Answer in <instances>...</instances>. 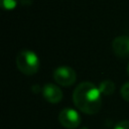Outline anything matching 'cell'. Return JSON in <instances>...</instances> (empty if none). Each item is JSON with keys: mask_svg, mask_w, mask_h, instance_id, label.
<instances>
[{"mask_svg": "<svg viewBox=\"0 0 129 129\" xmlns=\"http://www.w3.org/2000/svg\"><path fill=\"white\" fill-rule=\"evenodd\" d=\"M75 106L83 113L94 115L102 106V94L93 83L83 82L77 86L73 93Z\"/></svg>", "mask_w": 129, "mask_h": 129, "instance_id": "1", "label": "cell"}, {"mask_svg": "<svg viewBox=\"0 0 129 129\" xmlns=\"http://www.w3.org/2000/svg\"><path fill=\"white\" fill-rule=\"evenodd\" d=\"M16 67L18 70L27 76L37 73L40 67V61L37 54L29 49H22L16 55Z\"/></svg>", "mask_w": 129, "mask_h": 129, "instance_id": "2", "label": "cell"}, {"mask_svg": "<svg viewBox=\"0 0 129 129\" xmlns=\"http://www.w3.org/2000/svg\"><path fill=\"white\" fill-rule=\"evenodd\" d=\"M53 79L58 85L63 87H70L75 84L77 80V75L75 70L71 67L61 66L53 71Z\"/></svg>", "mask_w": 129, "mask_h": 129, "instance_id": "3", "label": "cell"}, {"mask_svg": "<svg viewBox=\"0 0 129 129\" xmlns=\"http://www.w3.org/2000/svg\"><path fill=\"white\" fill-rule=\"evenodd\" d=\"M58 121L67 129H76L80 126L82 119L78 111L72 108H64L58 114Z\"/></svg>", "mask_w": 129, "mask_h": 129, "instance_id": "4", "label": "cell"}, {"mask_svg": "<svg viewBox=\"0 0 129 129\" xmlns=\"http://www.w3.org/2000/svg\"><path fill=\"white\" fill-rule=\"evenodd\" d=\"M42 96L48 103L56 104L62 99V91L56 85L46 84L42 88Z\"/></svg>", "mask_w": 129, "mask_h": 129, "instance_id": "5", "label": "cell"}, {"mask_svg": "<svg viewBox=\"0 0 129 129\" xmlns=\"http://www.w3.org/2000/svg\"><path fill=\"white\" fill-rule=\"evenodd\" d=\"M113 52L119 57L129 55V36H117L112 41Z\"/></svg>", "mask_w": 129, "mask_h": 129, "instance_id": "6", "label": "cell"}, {"mask_svg": "<svg viewBox=\"0 0 129 129\" xmlns=\"http://www.w3.org/2000/svg\"><path fill=\"white\" fill-rule=\"evenodd\" d=\"M98 88H99V90H100L102 95L109 96V95L114 93V91H115V84L112 81H110V80H105V81H102L99 84Z\"/></svg>", "mask_w": 129, "mask_h": 129, "instance_id": "7", "label": "cell"}, {"mask_svg": "<svg viewBox=\"0 0 129 129\" xmlns=\"http://www.w3.org/2000/svg\"><path fill=\"white\" fill-rule=\"evenodd\" d=\"M17 0H0V6L4 10H13L17 6Z\"/></svg>", "mask_w": 129, "mask_h": 129, "instance_id": "8", "label": "cell"}, {"mask_svg": "<svg viewBox=\"0 0 129 129\" xmlns=\"http://www.w3.org/2000/svg\"><path fill=\"white\" fill-rule=\"evenodd\" d=\"M120 94H121L122 98H123L125 101L129 102V82H128V83H125V84L122 86V88H121V90H120Z\"/></svg>", "mask_w": 129, "mask_h": 129, "instance_id": "9", "label": "cell"}, {"mask_svg": "<svg viewBox=\"0 0 129 129\" xmlns=\"http://www.w3.org/2000/svg\"><path fill=\"white\" fill-rule=\"evenodd\" d=\"M113 129H129V120H123L118 122Z\"/></svg>", "mask_w": 129, "mask_h": 129, "instance_id": "10", "label": "cell"}, {"mask_svg": "<svg viewBox=\"0 0 129 129\" xmlns=\"http://www.w3.org/2000/svg\"><path fill=\"white\" fill-rule=\"evenodd\" d=\"M127 74L129 76V62H128V66H127Z\"/></svg>", "mask_w": 129, "mask_h": 129, "instance_id": "11", "label": "cell"}, {"mask_svg": "<svg viewBox=\"0 0 129 129\" xmlns=\"http://www.w3.org/2000/svg\"><path fill=\"white\" fill-rule=\"evenodd\" d=\"M81 129H89V128H87V127H83V128H81Z\"/></svg>", "mask_w": 129, "mask_h": 129, "instance_id": "12", "label": "cell"}]
</instances>
